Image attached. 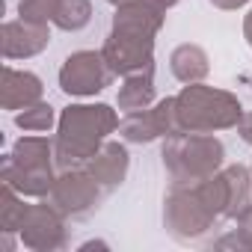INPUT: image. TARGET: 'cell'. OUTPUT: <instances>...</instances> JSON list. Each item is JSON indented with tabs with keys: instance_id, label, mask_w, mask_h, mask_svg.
Segmentation results:
<instances>
[{
	"instance_id": "1",
	"label": "cell",
	"mask_w": 252,
	"mask_h": 252,
	"mask_svg": "<svg viewBox=\"0 0 252 252\" xmlns=\"http://www.w3.org/2000/svg\"><path fill=\"white\" fill-rule=\"evenodd\" d=\"M113 131H119V116L110 104H68L57 119L54 160L63 169L89 163Z\"/></svg>"
},
{
	"instance_id": "2",
	"label": "cell",
	"mask_w": 252,
	"mask_h": 252,
	"mask_svg": "<svg viewBox=\"0 0 252 252\" xmlns=\"http://www.w3.org/2000/svg\"><path fill=\"white\" fill-rule=\"evenodd\" d=\"M175 113H178L181 134H217V131L237 128L243 104L237 101V95L205 86L199 80V83H187L175 95Z\"/></svg>"
},
{
	"instance_id": "3",
	"label": "cell",
	"mask_w": 252,
	"mask_h": 252,
	"mask_svg": "<svg viewBox=\"0 0 252 252\" xmlns=\"http://www.w3.org/2000/svg\"><path fill=\"white\" fill-rule=\"evenodd\" d=\"M160 158L172 184H199L222 169L225 146L214 134H175L163 140Z\"/></svg>"
},
{
	"instance_id": "4",
	"label": "cell",
	"mask_w": 252,
	"mask_h": 252,
	"mask_svg": "<svg viewBox=\"0 0 252 252\" xmlns=\"http://www.w3.org/2000/svg\"><path fill=\"white\" fill-rule=\"evenodd\" d=\"M217 214L202 199L196 184H172L163 199V225L178 243H199L217 228Z\"/></svg>"
},
{
	"instance_id": "5",
	"label": "cell",
	"mask_w": 252,
	"mask_h": 252,
	"mask_svg": "<svg viewBox=\"0 0 252 252\" xmlns=\"http://www.w3.org/2000/svg\"><path fill=\"white\" fill-rule=\"evenodd\" d=\"M101 193H104V187L95 181V175H92L89 169L74 166V169H63V172L57 175V181H54L51 193L45 196V202H48L51 208H57V211L68 220V217H83V214H89V211L98 205Z\"/></svg>"
},
{
	"instance_id": "6",
	"label": "cell",
	"mask_w": 252,
	"mask_h": 252,
	"mask_svg": "<svg viewBox=\"0 0 252 252\" xmlns=\"http://www.w3.org/2000/svg\"><path fill=\"white\" fill-rule=\"evenodd\" d=\"M113 71L101 51H74L60 65V89L71 98H92L110 83Z\"/></svg>"
},
{
	"instance_id": "7",
	"label": "cell",
	"mask_w": 252,
	"mask_h": 252,
	"mask_svg": "<svg viewBox=\"0 0 252 252\" xmlns=\"http://www.w3.org/2000/svg\"><path fill=\"white\" fill-rule=\"evenodd\" d=\"M119 134L125 143H155V140H166V137H175L181 134L178 128V113H175V95L172 98H163L146 110H137V113H128L125 119H119Z\"/></svg>"
},
{
	"instance_id": "8",
	"label": "cell",
	"mask_w": 252,
	"mask_h": 252,
	"mask_svg": "<svg viewBox=\"0 0 252 252\" xmlns=\"http://www.w3.org/2000/svg\"><path fill=\"white\" fill-rule=\"evenodd\" d=\"M101 54H104L110 71L119 74V77L152 71L155 68V36H137V33H125V30H110Z\"/></svg>"
},
{
	"instance_id": "9",
	"label": "cell",
	"mask_w": 252,
	"mask_h": 252,
	"mask_svg": "<svg viewBox=\"0 0 252 252\" xmlns=\"http://www.w3.org/2000/svg\"><path fill=\"white\" fill-rule=\"evenodd\" d=\"M18 237L33 252H57L65 246V217L57 208H51L48 202L27 205Z\"/></svg>"
},
{
	"instance_id": "10",
	"label": "cell",
	"mask_w": 252,
	"mask_h": 252,
	"mask_svg": "<svg viewBox=\"0 0 252 252\" xmlns=\"http://www.w3.org/2000/svg\"><path fill=\"white\" fill-rule=\"evenodd\" d=\"M51 45V30L48 24H36V21H6L0 27V51L6 60H30L36 54H42Z\"/></svg>"
},
{
	"instance_id": "11",
	"label": "cell",
	"mask_w": 252,
	"mask_h": 252,
	"mask_svg": "<svg viewBox=\"0 0 252 252\" xmlns=\"http://www.w3.org/2000/svg\"><path fill=\"white\" fill-rule=\"evenodd\" d=\"M166 21V6L160 0H128L116 6L113 30L137 33V36H158Z\"/></svg>"
},
{
	"instance_id": "12",
	"label": "cell",
	"mask_w": 252,
	"mask_h": 252,
	"mask_svg": "<svg viewBox=\"0 0 252 252\" xmlns=\"http://www.w3.org/2000/svg\"><path fill=\"white\" fill-rule=\"evenodd\" d=\"M42 77L33 71H18L12 65L3 68V86H0V104L3 110H24L36 101H42Z\"/></svg>"
},
{
	"instance_id": "13",
	"label": "cell",
	"mask_w": 252,
	"mask_h": 252,
	"mask_svg": "<svg viewBox=\"0 0 252 252\" xmlns=\"http://www.w3.org/2000/svg\"><path fill=\"white\" fill-rule=\"evenodd\" d=\"M0 181L12 184L21 196H30V199H45L57 181V172L54 166H18L12 163L9 158L3 160V169H0Z\"/></svg>"
},
{
	"instance_id": "14",
	"label": "cell",
	"mask_w": 252,
	"mask_h": 252,
	"mask_svg": "<svg viewBox=\"0 0 252 252\" xmlns=\"http://www.w3.org/2000/svg\"><path fill=\"white\" fill-rule=\"evenodd\" d=\"M128 166H131V158H128V149H125L122 143H104L95 158L86 163V169L95 175V181L104 187V190H116L125 175H128Z\"/></svg>"
},
{
	"instance_id": "15",
	"label": "cell",
	"mask_w": 252,
	"mask_h": 252,
	"mask_svg": "<svg viewBox=\"0 0 252 252\" xmlns=\"http://www.w3.org/2000/svg\"><path fill=\"white\" fill-rule=\"evenodd\" d=\"M169 68H172V74H175L181 83H199V80L208 77L211 60H208L205 48L187 42V45H178V48L169 54Z\"/></svg>"
},
{
	"instance_id": "16",
	"label": "cell",
	"mask_w": 252,
	"mask_h": 252,
	"mask_svg": "<svg viewBox=\"0 0 252 252\" xmlns=\"http://www.w3.org/2000/svg\"><path fill=\"white\" fill-rule=\"evenodd\" d=\"M222 175L228 181L225 217L228 220H240L243 214L252 211V169H246L240 163H231V166H222Z\"/></svg>"
},
{
	"instance_id": "17",
	"label": "cell",
	"mask_w": 252,
	"mask_h": 252,
	"mask_svg": "<svg viewBox=\"0 0 252 252\" xmlns=\"http://www.w3.org/2000/svg\"><path fill=\"white\" fill-rule=\"evenodd\" d=\"M116 104H119V110H125V113H137V110L152 107V104H155V68L125 77V83L119 86Z\"/></svg>"
},
{
	"instance_id": "18",
	"label": "cell",
	"mask_w": 252,
	"mask_h": 252,
	"mask_svg": "<svg viewBox=\"0 0 252 252\" xmlns=\"http://www.w3.org/2000/svg\"><path fill=\"white\" fill-rule=\"evenodd\" d=\"M6 158L18 166H54V143L45 137H21Z\"/></svg>"
},
{
	"instance_id": "19",
	"label": "cell",
	"mask_w": 252,
	"mask_h": 252,
	"mask_svg": "<svg viewBox=\"0 0 252 252\" xmlns=\"http://www.w3.org/2000/svg\"><path fill=\"white\" fill-rule=\"evenodd\" d=\"M24 214H27L24 196H21L12 184L0 181V231L18 234V228H21V222H24Z\"/></svg>"
},
{
	"instance_id": "20",
	"label": "cell",
	"mask_w": 252,
	"mask_h": 252,
	"mask_svg": "<svg viewBox=\"0 0 252 252\" xmlns=\"http://www.w3.org/2000/svg\"><path fill=\"white\" fill-rule=\"evenodd\" d=\"M54 122H57V113L48 101H36V104L15 113V125L24 134H45L54 128Z\"/></svg>"
},
{
	"instance_id": "21",
	"label": "cell",
	"mask_w": 252,
	"mask_h": 252,
	"mask_svg": "<svg viewBox=\"0 0 252 252\" xmlns=\"http://www.w3.org/2000/svg\"><path fill=\"white\" fill-rule=\"evenodd\" d=\"M92 21V3L89 0H60L54 24L65 33H77Z\"/></svg>"
},
{
	"instance_id": "22",
	"label": "cell",
	"mask_w": 252,
	"mask_h": 252,
	"mask_svg": "<svg viewBox=\"0 0 252 252\" xmlns=\"http://www.w3.org/2000/svg\"><path fill=\"white\" fill-rule=\"evenodd\" d=\"M60 0H18V18L36 24H54Z\"/></svg>"
},
{
	"instance_id": "23",
	"label": "cell",
	"mask_w": 252,
	"mask_h": 252,
	"mask_svg": "<svg viewBox=\"0 0 252 252\" xmlns=\"http://www.w3.org/2000/svg\"><path fill=\"white\" fill-rule=\"evenodd\" d=\"M237 134H240L243 143L252 146V113H243V116H240V122H237Z\"/></svg>"
},
{
	"instance_id": "24",
	"label": "cell",
	"mask_w": 252,
	"mask_h": 252,
	"mask_svg": "<svg viewBox=\"0 0 252 252\" xmlns=\"http://www.w3.org/2000/svg\"><path fill=\"white\" fill-rule=\"evenodd\" d=\"M208 3H214L217 9H225V12H231V9H240V6H246L249 0H208Z\"/></svg>"
},
{
	"instance_id": "25",
	"label": "cell",
	"mask_w": 252,
	"mask_h": 252,
	"mask_svg": "<svg viewBox=\"0 0 252 252\" xmlns=\"http://www.w3.org/2000/svg\"><path fill=\"white\" fill-rule=\"evenodd\" d=\"M243 39L249 42V48H252V9L243 15Z\"/></svg>"
},
{
	"instance_id": "26",
	"label": "cell",
	"mask_w": 252,
	"mask_h": 252,
	"mask_svg": "<svg viewBox=\"0 0 252 252\" xmlns=\"http://www.w3.org/2000/svg\"><path fill=\"white\" fill-rule=\"evenodd\" d=\"M160 3H163V6H166V9H172V6H175V3H178V0H160Z\"/></svg>"
},
{
	"instance_id": "27",
	"label": "cell",
	"mask_w": 252,
	"mask_h": 252,
	"mask_svg": "<svg viewBox=\"0 0 252 252\" xmlns=\"http://www.w3.org/2000/svg\"><path fill=\"white\" fill-rule=\"evenodd\" d=\"M107 3H113V6H122V3H128V0H107Z\"/></svg>"
},
{
	"instance_id": "28",
	"label": "cell",
	"mask_w": 252,
	"mask_h": 252,
	"mask_svg": "<svg viewBox=\"0 0 252 252\" xmlns=\"http://www.w3.org/2000/svg\"><path fill=\"white\" fill-rule=\"evenodd\" d=\"M249 83H252V80H249Z\"/></svg>"
}]
</instances>
